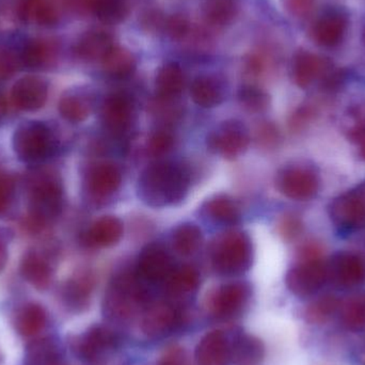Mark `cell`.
Here are the masks:
<instances>
[{
	"instance_id": "7c38bea8",
	"label": "cell",
	"mask_w": 365,
	"mask_h": 365,
	"mask_svg": "<svg viewBox=\"0 0 365 365\" xmlns=\"http://www.w3.org/2000/svg\"><path fill=\"white\" fill-rule=\"evenodd\" d=\"M101 115L105 128L113 136H125L136 119L134 101L122 92L110 94L103 104Z\"/></svg>"
},
{
	"instance_id": "8992f818",
	"label": "cell",
	"mask_w": 365,
	"mask_h": 365,
	"mask_svg": "<svg viewBox=\"0 0 365 365\" xmlns=\"http://www.w3.org/2000/svg\"><path fill=\"white\" fill-rule=\"evenodd\" d=\"M119 344L115 332L105 326H93L71 341L74 355L86 365H106Z\"/></svg>"
},
{
	"instance_id": "74e56055",
	"label": "cell",
	"mask_w": 365,
	"mask_h": 365,
	"mask_svg": "<svg viewBox=\"0 0 365 365\" xmlns=\"http://www.w3.org/2000/svg\"><path fill=\"white\" fill-rule=\"evenodd\" d=\"M341 319L349 329L360 330L365 327V296H357L344 302L341 309Z\"/></svg>"
},
{
	"instance_id": "4316f807",
	"label": "cell",
	"mask_w": 365,
	"mask_h": 365,
	"mask_svg": "<svg viewBox=\"0 0 365 365\" xmlns=\"http://www.w3.org/2000/svg\"><path fill=\"white\" fill-rule=\"evenodd\" d=\"M201 212L208 220L222 225H237L242 218L240 206L227 195H217L206 200Z\"/></svg>"
},
{
	"instance_id": "83f0119b",
	"label": "cell",
	"mask_w": 365,
	"mask_h": 365,
	"mask_svg": "<svg viewBox=\"0 0 365 365\" xmlns=\"http://www.w3.org/2000/svg\"><path fill=\"white\" fill-rule=\"evenodd\" d=\"M113 46L115 44L110 34L104 30H90L77 41L74 46V53L79 59L94 61L98 59L102 60Z\"/></svg>"
},
{
	"instance_id": "484cf974",
	"label": "cell",
	"mask_w": 365,
	"mask_h": 365,
	"mask_svg": "<svg viewBox=\"0 0 365 365\" xmlns=\"http://www.w3.org/2000/svg\"><path fill=\"white\" fill-rule=\"evenodd\" d=\"M190 96L197 106L212 108L225 100V83L217 76L201 75L191 83Z\"/></svg>"
},
{
	"instance_id": "9c48e42d",
	"label": "cell",
	"mask_w": 365,
	"mask_h": 365,
	"mask_svg": "<svg viewBox=\"0 0 365 365\" xmlns=\"http://www.w3.org/2000/svg\"><path fill=\"white\" fill-rule=\"evenodd\" d=\"M251 297V287L245 281L225 283L207 297V309L212 317L227 319L242 312Z\"/></svg>"
},
{
	"instance_id": "8fae6325",
	"label": "cell",
	"mask_w": 365,
	"mask_h": 365,
	"mask_svg": "<svg viewBox=\"0 0 365 365\" xmlns=\"http://www.w3.org/2000/svg\"><path fill=\"white\" fill-rule=\"evenodd\" d=\"M329 216L343 230L365 227V184L336 197L330 204Z\"/></svg>"
},
{
	"instance_id": "ab89813d",
	"label": "cell",
	"mask_w": 365,
	"mask_h": 365,
	"mask_svg": "<svg viewBox=\"0 0 365 365\" xmlns=\"http://www.w3.org/2000/svg\"><path fill=\"white\" fill-rule=\"evenodd\" d=\"M340 307V302L334 296L326 295L315 300L306 310L307 321L312 324L327 322Z\"/></svg>"
},
{
	"instance_id": "cb8c5ba5",
	"label": "cell",
	"mask_w": 365,
	"mask_h": 365,
	"mask_svg": "<svg viewBox=\"0 0 365 365\" xmlns=\"http://www.w3.org/2000/svg\"><path fill=\"white\" fill-rule=\"evenodd\" d=\"M21 274L32 287L44 291L53 281V266L46 255L36 250H29L21 259Z\"/></svg>"
},
{
	"instance_id": "4fadbf2b",
	"label": "cell",
	"mask_w": 365,
	"mask_h": 365,
	"mask_svg": "<svg viewBox=\"0 0 365 365\" xmlns=\"http://www.w3.org/2000/svg\"><path fill=\"white\" fill-rule=\"evenodd\" d=\"M175 268L167 249L158 242H152L141 251L136 272L145 282L160 283L166 282Z\"/></svg>"
},
{
	"instance_id": "f1b7e54d",
	"label": "cell",
	"mask_w": 365,
	"mask_h": 365,
	"mask_svg": "<svg viewBox=\"0 0 365 365\" xmlns=\"http://www.w3.org/2000/svg\"><path fill=\"white\" fill-rule=\"evenodd\" d=\"M231 343V360L237 365H259L265 357V345L252 334H242Z\"/></svg>"
},
{
	"instance_id": "ffe728a7",
	"label": "cell",
	"mask_w": 365,
	"mask_h": 365,
	"mask_svg": "<svg viewBox=\"0 0 365 365\" xmlns=\"http://www.w3.org/2000/svg\"><path fill=\"white\" fill-rule=\"evenodd\" d=\"M93 276L81 272L66 281L60 289L62 304L73 312H81L90 304L94 289Z\"/></svg>"
},
{
	"instance_id": "d4e9b609",
	"label": "cell",
	"mask_w": 365,
	"mask_h": 365,
	"mask_svg": "<svg viewBox=\"0 0 365 365\" xmlns=\"http://www.w3.org/2000/svg\"><path fill=\"white\" fill-rule=\"evenodd\" d=\"M59 113L70 123H81L91 115L94 101L89 92L83 89L66 91L59 101Z\"/></svg>"
},
{
	"instance_id": "60d3db41",
	"label": "cell",
	"mask_w": 365,
	"mask_h": 365,
	"mask_svg": "<svg viewBox=\"0 0 365 365\" xmlns=\"http://www.w3.org/2000/svg\"><path fill=\"white\" fill-rule=\"evenodd\" d=\"M347 136L359 148L360 155L365 160V106H358L349 111Z\"/></svg>"
},
{
	"instance_id": "6da1fadb",
	"label": "cell",
	"mask_w": 365,
	"mask_h": 365,
	"mask_svg": "<svg viewBox=\"0 0 365 365\" xmlns=\"http://www.w3.org/2000/svg\"><path fill=\"white\" fill-rule=\"evenodd\" d=\"M190 187V173L175 162H156L141 173L138 197L151 207L177 205L186 197Z\"/></svg>"
},
{
	"instance_id": "836d02e7",
	"label": "cell",
	"mask_w": 365,
	"mask_h": 365,
	"mask_svg": "<svg viewBox=\"0 0 365 365\" xmlns=\"http://www.w3.org/2000/svg\"><path fill=\"white\" fill-rule=\"evenodd\" d=\"M171 242L178 255L190 257L195 255L203 245V234L195 223L185 222L173 230Z\"/></svg>"
},
{
	"instance_id": "f35d334b",
	"label": "cell",
	"mask_w": 365,
	"mask_h": 365,
	"mask_svg": "<svg viewBox=\"0 0 365 365\" xmlns=\"http://www.w3.org/2000/svg\"><path fill=\"white\" fill-rule=\"evenodd\" d=\"M238 101L250 113H263L269 106V96L257 86L246 85L240 88Z\"/></svg>"
},
{
	"instance_id": "d6a6232c",
	"label": "cell",
	"mask_w": 365,
	"mask_h": 365,
	"mask_svg": "<svg viewBox=\"0 0 365 365\" xmlns=\"http://www.w3.org/2000/svg\"><path fill=\"white\" fill-rule=\"evenodd\" d=\"M184 87V72L179 64L169 62L160 68L156 76V90L160 98L173 100L182 93Z\"/></svg>"
},
{
	"instance_id": "ac0fdd59",
	"label": "cell",
	"mask_w": 365,
	"mask_h": 365,
	"mask_svg": "<svg viewBox=\"0 0 365 365\" xmlns=\"http://www.w3.org/2000/svg\"><path fill=\"white\" fill-rule=\"evenodd\" d=\"M331 70V63L325 58L310 51H300L296 53L292 66V76L298 87L308 88L319 78H323Z\"/></svg>"
},
{
	"instance_id": "c3c4849f",
	"label": "cell",
	"mask_w": 365,
	"mask_h": 365,
	"mask_svg": "<svg viewBox=\"0 0 365 365\" xmlns=\"http://www.w3.org/2000/svg\"><path fill=\"white\" fill-rule=\"evenodd\" d=\"M279 231H280L281 236L285 240H295L302 233V220L295 215H287V216L283 217L280 225H279Z\"/></svg>"
},
{
	"instance_id": "5b68a950",
	"label": "cell",
	"mask_w": 365,
	"mask_h": 365,
	"mask_svg": "<svg viewBox=\"0 0 365 365\" xmlns=\"http://www.w3.org/2000/svg\"><path fill=\"white\" fill-rule=\"evenodd\" d=\"M12 143L19 160L26 164H40L55 153L58 140L44 122L26 121L17 126Z\"/></svg>"
},
{
	"instance_id": "2e32d148",
	"label": "cell",
	"mask_w": 365,
	"mask_h": 365,
	"mask_svg": "<svg viewBox=\"0 0 365 365\" xmlns=\"http://www.w3.org/2000/svg\"><path fill=\"white\" fill-rule=\"evenodd\" d=\"M181 309L168 302H160L145 311L141 322V329L149 338H163L181 325Z\"/></svg>"
},
{
	"instance_id": "d6986e66",
	"label": "cell",
	"mask_w": 365,
	"mask_h": 365,
	"mask_svg": "<svg viewBox=\"0 0 365 365\" xmlns=\"http://www.w3.org/2000/svg\"><path fill=\"white\" fill-rule=\"evenodd\" d=\"M195 357L197 365H227L231 343L220 330L208 332L197 343Z\"/></svg>"
},
{
	"instance_id": "e0dca14e",
	"label": "cell",
	"mask_w": 365,
	"mask_h": 365,
	"mask_svg": "<svg viewBox=\"0 0 365 365\" xmlns=\"http://www.w3.org/2000/svg\"><path fill=\"white\" fill-rule=\"evenodd\" d=\"M48 96V83L38 76L21 77L13 85L11 98L16 108L36 111L44 106Z\"/></svg>"
},
{
	"instance_id": "ee69618b",
	"label": "cell",
	"mask_w": 365,
	"mask_h": 365,
	"mask_svg": "<svg viewBox=\"0 0 365 365\" xmlns=\"http://www.w3.org/2000/svg\"><path fill=\"white\" fill-rule=\"evenodd\" d=\"M16 192V182L14 178L0 170V217L4 216L12 206Z\"/></svg>"
},
{
	"instance_id": "7bdbcfd3",
	"label": "cell",
	"mask_w": 365,
	"mask_h": 365,
	"mask_svg": "<svg viewBox=\"0 0 365 365\" xmlns=\"http://www.w3.org/2000/svg\"><path fill=\"white\" fill-rule=\"evenodd\" d=\"M23 66L21 51L8 46H0V81L11 78Z\"/></svg>"
},
{
	"instance_id": "ba28073f",
	"label": "cell",
	"mask_w": 365,
	"mask_h": 365,
	"mask_svg": "<svg viewBox=\"0 0 365 365\" xmlns=\"http://www.w3.org/2000/svg\"><path fill=\"white\" fill-rule=\"evenodd\" d=\"M250 143V133L242 122L227 120L210 130L206 145L212 153L225 160H235Z\"/></svg>"
},
{
	"instance_id": "681fc988",
	"label": "cell",
	"mask_w": 365,
	"mask_h": 365,
	"mask_svg": "<svg viewBox=\"0 0 365 365\" xmlns=\"http://www.w3.org/2000/svg\"><path fill=\"white\" fill-rule=\"evenodd\" d=\"M283 4L292 15L302 17L312 10L315 0H283Z\"/></svg>"
},
{
	"instance_id": "b9f144b4",
	"label": "cell",
	"mask_w": 365,
	"mask_h": 365,
	"mask_svg": "<svg viewBox=\"0 0 365 365\" xmlns=\"http://www.w3.org/2000/svg\"><path fill=\"white\" fill-rule=\"evenodd\" d=\"M175 145V137L167 128H158L150 136L148 150L150 154L155 158L166 155Z\"/></svg>"
},
{
	"instance_id": "30bf717a",
	"label": "cell",
	"mask_w": 365,
	"mask_h": 365,
	"mask_svg": "<svg viewBox=\"0 0 365 365\" xmlns=\"http://www.w3.org/2000/svg\"><path fill=\"white\" fill-rule=\"evenodd\" d=\"M276 185L278 190L289 199L306 201L317 195L319 180L313 169L302 165H292L279 171Z\"/></svg>"
},
{
	"instance_id": "44dd1931",
	"label": "cell",
	"mask_w": 365,
	"mask_h": 365,
	"mask_svg": "<svg viewBox=\"0 0 365 365\" xmlns=\"http://www.w3.org/2000/svg\"><path fill=\"white\" fill-rule=\"evenodd\" d=\"M349 27V17L341 11L322 15L312 28L313 40L321 46L332 47L344 38Z\"/></svg>"
},
{
	"instance_id": "bcb514c9",
	"label": "cell",
	"mask_w": 365,
	"mask_h": 365,
	"mask_svg": "<svg viewBox=\"0 0 365 365\" xmlns=\"http://www.w3.org/2000/svg\"><path fill=\"white\" fill-rule=\"evenodd\" d=\"M255 139L259 145L265 149H272L278 145L280 141V133L274 124L270 122H263L257 126L255 130Z\"/></svg>"
},
{
	"instance_id": "603a6c76",
	"label": "cell",
	"mask_w": 365,
	"mask_h": 365,
	"mask_svg": "<svg viewBox=\"0 0 365 365\" xmlns=\"http://www.w3.org/2000/svg\"><path fill=\"white\" fill-rule=\"evenodd\" d=\"M123 231V223L119 218L103 216L94 221L83 234V242L92 248H108L120 242Z\"/></svg>"
},
{
	"instance_id": "f6af8a7d",
	"label": "cell",
	"mask_w": 365,
	"mask_h": 365,
	"mask_svg": "<svg viewBox=\"0 0 365 365\" xmlns=\"http://www.w3.org/2000/svg\"><path fill=\"white\" fill-rule=\"evenodd\" d=\"M317 109L313 105H302L294 111L289 118V126L292 132H300L317 117Z\"/></svg>"
},
{
	"instance_id": "9a60e30c",
	"label": "cell",
	"mask_w": 365,
	"mask_h": 365,
	"mask_svg": "<svg viewBox=\"0 0 365 365\" xmlns=\"http://www.w3.org/2000/svg\"><path fill=\"white\" fill-rule=\"evenodd\" d=\"M328 279L339 287L355 289L365 284V257L354 252H340L328 263Z\"/></svg>"
},
{
	"instance_id": "5bb4252c",
	"label": "cell",
	"mask_w": 365,
	"mask_h": 365,
	"mask_svg": "<svg viewBox=\"0 0 365 365\" xmlns=\"http://www.w3.org/2000/svg\"><path fill=\"white\" fill-rule=\"evenodd\" d=\"M121 169L115 163H98L90 167L85 175L86 192L90 199L102 201L111 197L121 186Z\"/></svg>"
},
{
	"instance_id": "f5cc1de1",
	"label": "cell",
	"mask_w": 365,
	"mask_h": 365,
	"mask_svg": "<svg viewBox=\"0 0 365 365\" xmlns=\"http://www.w3.org/2000/svg\"><path fill=\"white\" fill-rule=\"evenodd\" d=\"M4 113H6V102H4V96L0 94V121L4 115Z\"/></svg>"
},
{
	"instance_id": "7dc6e473",
	"label": "cell",
	"mask_w": 365,
	"mask_h": 365,
	"mask_svg": "<svg viewBox=\"0 0 365 365\" xmlns=\"http://www.w3.org/2000/svg\"><path fill=\"white\" fill-rule=\"evenodd\" d=\"M167 32L173 40H182L189 32V21L184 15L173 14L165 23Z\"/></svg>"
},
{
	"instance_id": "4dcf8cb0",
	"label": "cell",
	"mask_w": 365,
	"mask_h": 365,
	"mask_svg": "<svg viewBox=\"0 0 365 365\" xmlns=\"http://www.w3.org/2000/svg\"><path fill=\"white\" fill-rule=\"evenodd\" d=\"M101 61L103 70L111 78H128L136 68V59L134 55L128 49L115 45Z\"/></svg>"
},
{
	"instance_id": "1f68e13d",
	"label": "cell",
	"mask_w": 365,
	"mask_h": 365,
	"mask_svg": "<svg viewBox=\"0 0 365 365\" xmlns=\"http://www.w3.org/2000/svg\"><path fill=\"white\" fill-rule=\"evenodd\" d=\"M25 365H62V358L55 341L41 338L31 341L26 347Z\"/></svg>"
},
{
	"instance_id": "3957f363",
	"label": "cell",
	"mask_w": 365,
	"mask_h": 365,
	"mask_svg": "<svg viewBox=\"0 0 365 365\" xmlns=\"http://www.w3.org/2000/svg\"><path fill=\"white\" fill-rule=\"evenodd\" d=\"M253 248L246 232L229 231L217 236L210 246L212 268L220 276H240L252 265Z\"/></svg>"
},
{
	"instance_id": "f546056e",
	"label": "cell",
	"mask_w": 365,
	"mask_h": 365,
	"mask_svg": "<svg viewBox=\"0 0 365 365\" xmlns=\"http://www.w3.org/2000/svg\"><path fill=\"white\" fill-rule=\"evenodd\" d=\"M47 314L40 304L29 302L17 310L14 317V327L23 336H34L40 334L46 325Z\"/></svg>"
},
{
	"instance_id": "f907efd6",
	"label": "cell",
	"mask_w": 365,
	"mask_h": 365,
	"mask_svg": "<svg viewBox=\"0 0 365 365\" xmlns=\"http://www.w3.org/2000/svg\"><path fill=\"white\" fill-rule=\"evenodd\" d=\"M158 365H189L186 351L182 347H173L165 353Z\"/></svg>"
},
{
	"instance_id": "277c9868",
	"label": "cell",
	"mask_w": 365,
	"mask_h": 365,
	"mask_svg": "<svg viewBox=\"0 0 365 365\" xmlns=\"http://www.w3.org/2000/svg\"><path fill=\"white\" fill-rule=\"evenodd\" d=\"M143 282L137 272H124L115 276L105 295V314L121 321L132 317L147 300Z\"/></svg>"
},
{
	"instance_id": "e575fe53",
	"label": "cell",
	"mask_w": 365,
	"mask_h": 365,
	"mask_svg": "<svg viewBox=\"0 0 365 365\" xmlns=\"http://www.w3.org/2000/svg\"><path fill=\"white\" fill-rule=\"evenodd\" d=\"M166 282L168 291L173 295H188L199 287L200 274L193 266H181L173 269Z\"/></svg>"
},
{
	"instance_id": "d590c367",
	"label": "cell",
	"mask_w": 365,
	"mask_h": 365,
	"mask_svg": "<svg viewBox=\"0 0 365 365\" xmlns=\"http://www.w3.org/2000/svg\"><path fill=\"white\" fill-rule=\"evenodd\" d=\"M238 12L237 0H205L203 15L210 25H229Z\"/></svg>"
},
{
	"instance_id": "8d00e7d4",
	"label": "cell",
	"mask_w": 365,
	"mask_h": 365,
	"mask_svg": "<svg viewBox=\"0 0 365 365\" xmlns=\"http://www.w3.org/2000/svg\"><path fill=\"white\" fill-rule=\"evenodd\" d=\"M91 13L103 23L117 25L128 15V0H92Z\"/></svg>"
},
{
	"instance_id": "7402d4cb",
	"label": "cell",
	"mask_w": 365,
	"mask_h": 365,
	"mask_svg": "<svg viewBox=\"0 0 365 365\" xmlns=\"http://www.w3.org/2000/svg\"><path fill=\"white\" fill-rule=\"evenodd\" d=\"M60 45L53 38H36L27 41L21 51L23 66L29 68H48L59 56Z\"/></svg>"
},
{
	"instance_id": "52a82bcc",
	"label": "cell",
	"mask_w": 365,
	"mask_h": 365,
	"mask_svg": "<svg viewBox=\"0 0 365 365\" xmlns=\"http://www.w3.org/2000/svg\"><path fill=\"white\" fill-rule=\"evenodd\" d=\"M328 280V263L322 255L302 257L285 277L287 289L298 297L313 295Z\"/></svg>"
},
{
	"instance_id": "7a4b0ae2",
	"label": "cell",
	"mask_w": 365,
	"mask_h": 365,
	"mask_svg": "<svg viewBox=\"0 0 365 365\" xmlns=\"http://www.w3.org/2000/svg\"><path fill=\"white\" fill-rule=\"evenodd\" d=\"M63 207V185L59 175L40 173L29 180L28 214L25 225L31 232H40L55 220Z\"/></svg>"
},
{
	"instance_id": "816d5d0a",
	"label": "cell",
	"mask_w": 365,
	"mask_h": 365,
	"mask_svg": "<svg viewBox=\"0 0 365 365\" xmlns=\"http://www.w3.org/2000/svg\"><path fill=\"white\" fill-rule=\"evenodd\" d=\"M13 233L11 230L0 227V272L4 269L9 259L8 245L12 240Z\"/></svg>"
}]
</instances>
